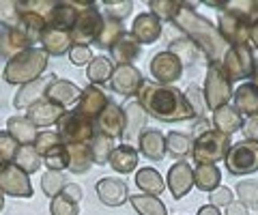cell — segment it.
I'll return each instance as SVG.
<instances>
[{"label":"cell","instance_id":"cell-1","mask_svg":"<svg viewBox=\"0 0 258 215\" xmlns=\"http://www.w3.org/2000/svg\"><path fill=\"white\" fill-rule=\"evenodd\" d=\"M174 24L198 47L200 54L207 58V62H222L224 54L228 52V43L222 39L220 30H217V26L211 20L196 13L194 5L183 3L174 18Z\"/></svg>","mask_w":258,"mask_h":215},{"label":"cell","instance_id":"cell-2","mask_svg":"<svg viewBox=\"0 0 258 215\" xmlns=\"http://www.w3.org/2000/svg\"><path fill=\"white\" fill-rule=\"evenodd\" d=\"M136 101L142 106L147 114H151L157 121L164 123H176V121H191L194 114L187 106V99L176 86L157 84L151 80H144L142 89Z\"/></svg>","mask_w":258,"mask_h":215},{"label":"cell","instance_id":"cell-3","mask_svg":"<svg viewBox=\"0 0 258 215\" xmlns=\"http://www.w3.org/2000/svg\"><path fill=\"white\" fill-rule=\"evenodd\" d=\"M47 54L43 47H28V50L18 52L15 56L7 60V67L3 71V80L13 86H24L35 82L43 76L47 69Z\"/></svg>","mask_w":258,"mask_h":215},{"label":"cell","instance_id":"cell-4","mask_svg":"<svg viewBox=\"0 0 258 215\" xmlns=\"http://www.w3.org/2000/svg\"><path fill=\"white\" fill-rule=\"evenodd\" d=\"M230 147H232L230 138L220 131H215L211 127V129H207L205 133H200L198 138L191 140V157L196 164L217 166V162H224L226 159Z\"/></svg>","mask_w":258,"mask_h":215},{"label":"cell","instance_id":"cell-5","mask_svg":"<svg viewBox=\"0 0 258 215\" xmlns=\"http://www.w3.org/2000/svg\"><path fill=\"white\" fill-rule=\"evenodd\" d=\"M56 133L64 147H71V145H88L93 138H95V121L86 118L82 114H78L76 110H67L60 121L56 123Z\"/></svg>","mask_w":258,"mask_h":215},{"label":"cell","instance_id":"cell-6","mask_svg":"<svg viewBox=\"0 0 258 215\" xmlns=\"http://www.w3.org/2000/svg\"><path fill=\"white\" fill-rule=\"evenodd\" d=\"M207 108L217 110L222 106H228L232 101V82L226 76V71L222 67V62H209L207 65V78L203 86Z\"/></svg>","mask_w":258,"mask_h":215},{"label":"cell","instance_id":"cell-7","mask_svg":"<svg viewBox=\"0 0 258 215\" xmlns=\"http://www.w3.org/2000/svg\"><path fill=\"white\" fill-rule=\"evenodd\" d=\"M211 9H220V18H217V30L228 47L232 45H245L249 43V24L252 20L243 18V15H237L235 11H228L224 5L220 3H205Z\"/></svg>","mask_w":258,"mask_h":215},{"label":"cell","instance_id":"cell-8","mask_svg":"<svg viewBox=\"0 0 258 215\" xmlns=\"http://www.w3.org/2000/svg\"><path fill=\"white\" fill-rule=\"evenodd\" d=\"M254 65H256V58L249 43L228 47V52L222 58V67L230 82H243V80L252 78Z\"/></svg>","mask_w":258,"mask_h":215},{"label":"cell","instance_id":"cell-9","mask_svg":"<svg viewBox=\"0 0 258 215\" xmlns=\"http://www.w3.org/2000/svg\"><path fill=\"white\" fill-rule=\"evenodd\" d=\"M226 170L232 177H241V174H252L258 170V142L241 140L230 147L228 155L224 159Z\"/></svg>","mask_w":258,"mask_h":215},{"label":"cell","instance_id":"cell-10","mask_svg":"<svg viewBox=\"0 0 258 215\" xmlns=\"http://www.w3.org/2000/svg\"><path fill=\"white\" fill-rule=\"evenodd\" d=\"M103 28V13L99 11V7H88V9H82L78 15V20L71 28V41L74 45H91L97 41Z\"/></svg>","mask_w":258,"mask_h":215},{"label":"cell","instance_id":"cell-11","mask_svg":"<svg viewBox=\"0 0 258 215\" xmlns=\"http://www.w3.org/2000/svg\"><path fill=\"white\" fill-rule=\"evenodd\" d=\"M0 189L13 198H32L35 194L30 177L15 164H0Z\"/></svg>","mask_w":258,"mask_h":215},{"label":"cell","instance_id":"cell-12","mask_svg":"<svg viewBox=\"0 0 258 215\" xmlns=\"http://www.w3.org/2000/svg\"><path fill=\"white\" fill-rule=\"evenodd\" d=\"M149 69H151V76L155 78V82L157 84H166V86H170L174 84L176 80H181L183 78V65H181V60L174 56V54L170 52H157L155 56L151 58L149 62Z\"/></svg>","mask_w":258,"mask_h":215},{"label":"cell","instance_id":"cell-13","mask_svg":"<svg viewBox=\"0 0 258 215\" xmlns=\"http://www.w3.org/2000/svg\"><path fill=\"white\" fill-rule=\"evenodd\" d=\"M110 89L123 95V97H138V93L144 84V78L140 74V69H136L134 65H114L110 78Z\"/></svg>","mask_w":258,"mask_h":215},{"label":"cell","instance_id":"cell-14","mask_svg":"<svg viewBox=\"0 0 258 215\" xmlns=\"http://www.w3.org/2000/svg\"><path fill=\"white\" fill-rule=\"evenodd\" d=\"M95 131L101 133V136L106 138H112V140H118L123 138L125 133V114H123V108L118 106V103L110 101L106 110L99 114L95 123Z\"/></svg>","mask_w":258,"mask_h":215},{"label":"cell","instance_id":"cell-15","mask_svg":"<svg viewBox=\"0 0 258 215\" xmlns=\"http://www.w3.org/2000/svg\"><path fill=\"white\" fill-rule=\"evenodd\" d=\"M166 189H170L174 200L187 196L194 189V168L187 162H176L166 174Z\"/></svg>","mask_w":258,"mask_h":215},{"label":"cell","instance_id":"cell-16","mask_svg":"<svg viewBox=\"0 0 258 215\" xmlns=\"http://www.w3.org/2000/svg\"><path fill=\"white\" fill-rule=\"evenodd\" d=\"M54 80H56L54 74H43L41 78H37L35 82L20 86L18 95L13 97V106L18 110H28L30 106H35L37 101L45 99V93H47V89H50V84L54 82Z\"/></svg>","mask_w":258,"mask_h":215},{"label":"cell","instance_id":"cell-17","mask_svg":"<svg viewBox=\"0 0 258 215\" xmlns=\"http://www.w3.org/2000/svg\"><path fill=\"white\" fill-rule=\"evenodd\" d=\"M110 103L108 95L103 93L99 86H86V89H82V93H80V99H78V108L76 112L82 114L86 118H91V121H97L99 118V114L106 110V106Z\"/></svg>","mask_w":258,"mask_h":215},{"label":"cell","instance_id":"cell-18","mask_svg":"<svg viewBox=\"0 0 258 215\" xmlns=\"http://www.w3.org/2000/svg\"><path fill=\"white\" fill-rule=\"evenodd\" d=\"M95 192L106 206H120V204H125L129 200L127 183L120 181V179H114V177L99 179L97 185H95Z\"/></svg>","mask_w":258,"mask_h":215},{"label":"cell","instance_id":"cell-19","mask_svg":"<svg viewBox=\"0 0 258 215\" xmlns=\"http://www.w3.org/2000/svg\"><path fill=\"white\" fill-rule=\"evenodd\" d=\"M129 35L140 45H151L161 37V22L153 13H140V15H136Z\"/></svg>","mask_w":258,"mask_h":215},{"label":"cell","instance_id":"cell-20","mask_svg":"<svg viewBox=\"0 0 258 215\" xmlns=\"http://www.w3.org/2000/svg\"><path fill=\"white\" fill-rule=\"evenodd\" d=\"M138 153L151 162H161L166 157V136L155 127H147L138 136Z\"/></svg>","mask_w":258,"mask_h":215},{"label":"cell","instance_id":"cell-21","mask_svg":"<svg viewBox=\"0 0 258 215\" xmlns=\"http://www.w3.org/2000/svg\"><path fill=\"white\" fill-rule=\"evenodd\" d=\"M67 112L64 108L56 106V103L47 101V99H41L37 101L35 106H30L26 110V118L37 127V129H41V127H50V125H56L60 121V116Z\"/></svg>","mask_w":258,"mask_h":215},{"label":"cell","instance_id":"cell-22","mask_svg":"<svg viewBox=\"0 0 258 215\" xmlns=\"http://www.w3.org/2000/svg\"><path fill=\"white\" fill-rule=\"evenodd\" d=\"M80 93H82V89H80L78 84L71 82V80H60V78H56L54 82L50 84V89H47V93H45V99L67 110L69 106H74V103H78Z\"/></svg>","mask_w":258,"mask_h":215},{"label":"cell","instance_id":"cell-23","mask_svg":"<svg viewBox=\"0 0 258 215\" xmlns=\"http://www.w3.org/2000/svg\"><path fill=\"white\" fill-rule=\"evenodd\" d=\"M232 108L241 116H256L258 114V86L252 82H241L232 93Z\"/></svg>","mask_w":258,"mask_h":215},{"label":"cell","instance_id":"cell-24","mask_svg":"<svg viewBox=\"0 0 258 215\" xmlns=\"http://www.w3.org/2000/svg\"><path fill=\"white\" fill-rule=\"evenodd\" d=\"M123 114H125V133H123V140L125 145H132L134 138H138L140 133L147 129V112L142 110V106L138 101H129L127 106L123 108Z\"/></svg>","mask_w":258,"mask_h":215},{"label":"cell","instance_id":"cell-25","mask_svg":"<svg viewBox=\"0 0 258 215\" xmlns=\"http://www.w3.org/2000/svg\"><path fill=\"white\" fill-rule=\"evenodd\" d=\"M211 125H213L215 131H220V133H224V136L230 138L235 131H241V127H243V116L232 108V103H228V106H222V108L213 110Z\"/></svg>","mask_w":258,"mask_h":215},{"label":"cell","instance_id":"cell-26","mask_svg":"<svg viewBox=\"0 0 258 215\" xmlns=\"http://www.w3.org/2000/svg\"><path fill=\"white\" fill-rule=\"evenodd\" d=\"M71 45H74V41H71L69 33L52 28L45 24V28L41 33V47L45 50L47 56H62V54H69Z\"/></svg>","mask_w":258,"mask_h":215},{"label":"cell","instance_id":"cell-27","mask_svg":"<svg viewBox=\"0 0 258 215\" xmlns=\"http://www.w3.org/2000/svg\"><path fill=\"white\" fill-rule=\"evenodd\" d=\"M80 15V9L74 5V3H56L54 9L47 15L45 24L52 28H58V30H64V33H71L74 24Z\"/></svg>","mask_w":258,"mask_h":215},{"label":"cell","instance_id":"cell-28","mask_svg":"<svg viewBox=\"0 0 258 215\" xmlns=\"http://www.w3.org/2000/svg\"><path fill=\"white\" fill-rule=\"evenodd\" d=\"M138 149H136L134 145H118L114 147V151H112L110 155V166L114 172H120V174H127V172H134L136 168H138Z\"/></svg>","mask_w":258,"mask_h":215},{"label":"cell","instance_id":"cell-29","mask_svg":"<svg viewBox=\"0 0 258 215\" xmlns=\"http://www.w3.org/2000/svg\"><path fill=\"white\" fill-rule=\"evenodd\" d=\"M7 131L18 140V145L24 147V145H35V140L39 136V129L32 125L26 116H11L7 121Z\"/></svg>","mask_w":258,"mask_h":215},{"label":"cell","instance_id":"cell-30","mask_svg":"<svg viewBox=\"0 0 258 215\" xmlns=\"http://www.w3.org/2000/svg\"><path fill=\"white\" fill-rule=\"evenodd\" d=\"M222 183V172L213 164H196L194 168V187L203 189V192L211 194L213 189L220 187Z\"/></svg>","mask_w":258,"mask_h":215},{"label":"cell","instance_id":"cell-31","mask_svg":"<svg viewBox=\"0 0 258 215\" xmlns=\"http://www.w3.org/2000/svg\"><path fill=\"white\" fill-rule=\"evenodd\" d=\"M136 185L142 189V194H149V196H161L166 192V181L164 177L155 170V168H140L136 172Z\"/></svg>","mask_w":258,"mask_h":215},{"label":"cell","instance_id":"cell-32","mask_svg":"<svg viewBox=\"0 0 258 215\" xmlns=\"http://www.w3.org/2000/svg\"><path fill=\"white\" fill-rule=\"evenodd\" d=\"M125 35H127V30L123 26V22L112 20V18H106V15H103V28H101L99 37H97L95 45L99 47V50H112V47H114Z\"/></svg>","mask_w":258,"mask_h":215},{"label":"cell","instance_id":"cell-33","mask_svg":"<svg viewBox=\"0 0 258 215\" xmlns=\"http://www.w3.org/2000/svg\"><path fill=\"white\" fill-rule=\"evenodd\" d=\"M140 50H142V45L127 33L114 47H112L110 54H112V60H114L116 65H134V60L140 56Z\"/></svg>","mask_w":258,"mask_h":215},{"label":"cell","instance_id":"cell-34","mask_svg":"<svg viewBox=\"0 0 258 215\" xmlns=\"http://www.w3.org/2000/svg\"><path fill=\"white\" fill-rule=\"evenodd\" d=\"M166 155L174 157L176 162H185V157L191 155V138L181 131L166 133Z\"/></svg>","mask_w":258,"mask_h":215},{"label":"cell","instance_id":"cell-35","mask_svg":"<svg viewBox=\"0 0 258 215\" xmlns=\"http://www.w3.org/2000/svg\"><path fill=\"white\" fill-rule=\"evenodd\" d=\"M129 204L138 215H168L166 204L159 200L157 196L149 194H132L129 196Z\"/></svg>","mask_w":258,"mask_h":215},{"label":"cell","instance_id":"cell-36","mask_svg":"<svg viewBox=\"0 0 258 215\" xmlns=\"http://www.w3.org/2000/svg\"><path fill=\"white\" fill-rule=\"evenodd\" d=\"M69 151V168L74 174H84L91 170L93 166V153H91V147L88 145H71L67 147Z\"/></svg>","mask_w":258,"mask_h":215},{"label":"cell","instance_id":"cell-37","mask_svg":"<svg viewBox=\"0 0 258 215\" xmlns=\"http://www.w3.org/2000/svg\"><path fill=\"white\" fill-rule=\"evenodd\" d=\"M112 71H114V65H112V58H108V56H93V60L88 62L86 78H88V82H91V84L99 86V84L110 82Z\"/></svg>","mask_w":258,"mask_h":215},{"label":"cell","instance_id":"cell-38","mask_svg":"<svg viewBox=\"0 0 258 215\" xmlns=\"http://www.w3.org/2000/svg\"><path fill=\"white\" fill-rule=\"evenodd\" d=\"M13 164L18 166L22 172H26L30 177L32 172H39V168H41V164H43V157L37 153L32 145H24V147L18 149V153H15Z\"/></svg>","mask_w":258,"mask_h":215},{"label":"cell","instance_id":"cell-39","mask_svg":"<svg viewBox=\"0 0 258 215\" xmlns=\"http://www.w3.org/2000/svg\"><path fill=\"white\" fill-rule=\"evenodd\" d=\"M18 26L22 28V33L28 37V41L32 43V47H35L37 41H41V33L45 28V20L41 18V15H37V13L22 11V18H20Z\"/></svg>","mask_w":258,"mask_h":215},{"label":"cell","instance_id":"cell-40","mask_svg":"<svg viewBox=\"0 0 258 215\" xmlns=\"http://www.w3.org/2000/svg\"><path fill=\"white\" fill-rule=\"evenodd\" d=\"M168 52L174 54V56L181 60L183 67L194 65L196 58L200 56V50L189 41L187 37H181V39H174V41H170V45H168Z\"/></svg>","mask_w":258,"mask_h":215},{"label":"cell","instance_id":"cell-41","mask_svg":"<svg viewBox=\"0 0 258 215\" xmlns=\"http://www.w3.org/2000/svg\"><path fill=\"white\" fill-rule=\"evenodd\" d=\"M88 147H91V153H93V164L106 166L110 162L112 151H114V140L101 136V133H95V138L88 142Z\"/></svg>","mask_w":258,"mask_h":215},{"label":"cell","instance_id":"cell-42","mask_svg":"<svg viewBox=\"0 0 258 215\" xmlns=\"http://www.w3.org/2000/svg\"><path fill=\"white\" fill-rule=\"evenodd\" d=\"M183 95H185V99H187V106H189V110H191L194 118L203 121V118L207 116V110H209L203 89H200V86H196V84H189L187 89L183 91Z\"/></svg>","mask_w":258,"mask_h":215},{"label":"cell","instance_id":"cell-43","mask_svg":"<svg viewBox=\"0 0 258 215\" xmlns=\"http://www.w3.org/2000/svg\"><path fill=\"white\" fill-rule=\"evenodd\" d=\"M183 3L176 0H151L149 3V13H153L155 18L164 24V22H174L176 13H179Z\"/></svg>","mask_w":258,"mask_h":215},{"label":"cell","instance_id":"cell-44","mask_svg":"<svg viewBox=\"0 0 258 215\" xmlns=\"http://www.w3.org/2000/svg\"><path fill=\"white\" fill-rule=\"evenodd\" d=\"M235 192H237V198L241 204H245L247 209H258V181H254V179L239 181Z\"/></svg>","mask_w":258,"mask_h":215},{"label":"cell","instance_id":"cell-45","mask_svg":"<svg viewBox=\"0 0 258 215\" xmlns=\"http://www.w3.org/2000/svg\"><path fill=\"white\" fill-rule=\"evenodd\" d=\"M43 164L47 170H54V172H62L69 168V151L64 145L54 147L50 153L43 155Z\"/></svg>","mask_w":258,"mask_h":215},{"label":"cell","instance_id":"cell-46","mask_svg":"<svg viewBox=\"0 0 258 215\" xmlns=\"http://www.w3.org/2000/svg\"><path fill=\"white\" fill-rule=\"evenodd\" d=\"M67 185V177H64V172H54V170H45L43 177H41V189L45 196H58L62 192V187Z\"/></svg>","mask_w":258,"mask_h":215},{"label":"cell","instance_id":"cell-47","mask_svg":"<svg viewBox=\"0 0 258 215\" xmlns=\"http://www.w3.org/2000/svg\"><path fill=\"white\" fill-rule=\"evenodd\" d=\"M22 9L15 0H0V24L5 28H15L20 24Z\"/></svg>","mask_w":258,"mask_h":215},{"label":"cell","instance_id":"cell-48","mask_svg":"<svg viewBox=\"0 0 258 215\" xmlns=\"http://www.w3.org/2000/svg\"><path fill=\"white\" fill-rule=\"evenodd\" d=\"M50 213L52 215H80V202L71 200V198H67L64 194H58L52 198Z\"/></svg>","mask_w":258,"mask_h":215},{"label":"cell","instance_id":"cell-49","mask_svg":"<svg viewBox=\"0 0 258 215\" xmlns=\"http://www.w3.org/2000/svg\"><path fill=\"white\" fill-rule=\"evenodd\" d=\"M103 15L106 18H112V20H118L123 22L127 20L129 15L134 11V3L132 0H120V3H103Z\"/></svg>","mask_w":258,"mask_h":215},{"label":"cell","instance_id":"cell-50","mask_svg":"<svg viewBox=\"0 0 258 215\" xmlns=\"http://www.w3.org/2000/svg\"><path fill=\"white\" fill-rule=\"evenodd\" d=\"M18 149H20L18 140L9 131H0V164H13Z\"/></svg>","mask_w":258,"mask_h":215},{"label":"cell","instance_id":"cell-51","mask_svg":"<svg viewBox=\"0 0 258 215\" xmlns=\"http://www.w3.org/2000/svg\"><path fill=\"white\" fill-rule=\"evenodd\" d=\"M58 145H62L60 142V138H58V133L56 131H39V136H37V140H35V151L39 155H45V153H50V151L54 149V147H58Z\"/></svg>","mask_w":258,"mask_h":215},{"label":"cell","instance_id":"cell-52","mask_svg":"<svg viewBox=\"0 0 258 215\" xmlns=\"http://www.w3.org/2000/svg\"><path fill=\"white\" fill-rule=\"evenodd\" d=\"M69 60L74 62L76 67L88 65V62L93 60V52H91V47H86V45H71V50H69Z\"/></svg>","mask_w":258,"mask_h":215},{"label":"cell","instance_id":"cell-53","mask_svg":"<svg viewBox=\"0 0 258 215\" xmlns=\"http://www.w3.org/2000/svg\"><path fill=\"white\" fill-rule=\"evenodd\" d=\"M235 198H232V189L230 187H224V185H220L217 189H213L211 194H209V204H213V206H228Z\"/></svg>","mask_w":258,"mask_h":215},{"label":"cell","instance_id":"cell-54","mask_svg":"<svg viewBox=\"0 0 258 215\" xmlns=\"http://www.w3.org/2000/svg\"><path fill=\"white\" fill-rule=\"evenodd\" d=\"M243 138L249 140V142H258V114L256 116H249V118H243Z\"/></svg>","mask_w":258,"mask_h":215},{"label":"cell","instance_id":"cell-55","mask_svg":"<svg viewBox=\"0 0 258 215\" xmlns=\"http://www.w3.org/2000/svg\"><path fill=\"white\" fill-rule=\"evenodd\" d=\"M60 194H64L67 198H71V200H76V202H80V200H82V196H84L82 187H80L78 183H67V185L62 187V192H60Z\"/></svg>","mask_w":258,"mask_h":215},{"label":"cell","instance_id":"cell-56","mask_svg":"<svg viewBox=\"0 0 258 215\" xmlns=\"http://www.w3.org/2000/svg\"><path fill=\"white\" fill-rule=\"evenodd\" d=\"M226 215H249V209L245 204H241L239 200H232L226 206Z\"/></svg>","mask_w":258,"mask_h":215},{"label":"cell","instance_id":"cell-57","mask_svg":"<svg viewBox=\"0 0 258 215\" xmlns=\"http://www.w3.org/2000/svg\"><path fill=\"white\" fill-rule=\"evenodd\" d=\"M207 129H211V127H209V121H207V118H203V121H198L196 125L191 127V140H194V138H198L200 133H205Z\"/></svg>","mask_w":258,"mask_h":215},{"label":"cell","instance_id":"cell-58","mask_svg":"<svg viewBox=\"0 0 258 215\" xmlns=\"http://www.w3.org/2000/svg\"><path fill=\"white\" fill-rule=\"evenodd\" d=\"M249 41L258 50V18H254L252 24H249Z\"/></svg>","mask_w":258,"mask_h":215},{"label":"cell","instance_id":"cell-59","mask_svg":"<svg viewBox=\"0 0 258 215\" xmlns=\"http://www.w3.org/2000/svg\"><path fill=\"white\" fill-rule=\"evenodd\" d=\"M196 215H222V213H220V209H217V206H213V204H205V206H200Z\"/></svg>","mask_w":258,"mask_h":215},{"label":"cell","instance_id":"cell-60","mask_svg":"<svg viewBox=\"0 0 258 215\" xmlns=\"http://www.w3.org/2000/svg\"><path fill=\"white\" fill-rule=\"evenodd\" d=\"M254 86H258V60H256V65H254V74H252V80H249Z\"/></svg>","mask_w":258,"mask_h":215},{"label":"cell","instance_id":"cell-61","mask_svg":"<svg viewBox=\"0 0 258 215\" xmlns=\"http://www.w3.org/2000/svg\"><path fill=\"white\" fill-rule=\"evenodd\" d=\"M5 209V194H3V189H0V211Z\"/></svg>","mask_w":258,"mask_h":215}]
</instances>
